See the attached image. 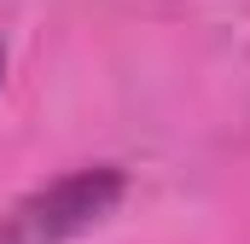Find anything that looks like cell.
Here are the masks:
<instances>
[{
	"mask_svg": "<svg viewBox=\"0 0 250 244\" xmlns=\"http://www.w3.org/2000/svg\"><path fill=\"white\" fill-rule=\"evenodd\" d=\"M0 70H6V53H0Z\"/></svg>",
	"mask_w": 250,
	"mask_h": 244,
	"instance_id": "cell-2",
	"label": "cell"
},
{
	"mask_svg": "<svg viewBox=\"0 0 250 244\" xmlns=\"http://www.w3.org/2000/svg\"><path fill=\"white\" fill-rule=\"evenodd\" d=\"M128 192V175L117 163H93V169H70L59 181L23 192L6 215H0V244H70L93 233Z\"/></svg>",
	"mask_w": 250,
	"mask_h": 244,
	"instance_id": "cell-1",
	"label": "cell"
}]
</instances>
